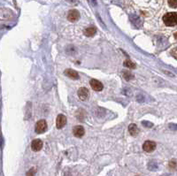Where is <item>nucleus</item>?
<instances>
[{"instance_id": "obj_16", "label": "nucleus", "mask_w": 177, "mask_h": 176, "mask_svg": "<svg viewBox=\"0 0 177 176\" xmlns=\"http://www.w3.org/2000/svg\"><path fill=\"white\" fill-rule=\"evenodd\" d=\"M35 173H37V168L35 167H32L30 170H28V172L27 173V176H35Z\"/></svg>"}, {"instance_id": "obj_6", "label": "nucleus", "mask_w": 177, "mask_h": 176, "mask_svg": "<svg viewBox=\"0 0 177 176\" xmlns=\"http://www.w3.org/2000/svg\"><path fill=\"white\" fill-rule=\"evenodd\" d=\"M143 149L146 152H151L156 149V143L153 141H146L143 145Z\"/></svg>"}, {"instance_id": "obj_8", "label": "nucleus", "mask_w": 177, "mask_h": 176, "mask_svg": "<svg viewBox=\"0 0 177 176\" xmlns=\"http://www.w3.org/2000/svg\"><path fill=\"white\" fill-rule=\"evenodd\" d=\"M43 148V141L40 139H35L34 140L31 144V149L34 151H39Z\"/></svg>"}, {"instance_id": "obj_11", "label": "nucleus", "mask_w": 177, "mask_h": 176, "mask_svg": "<svg viewBox=\"0 0 177 176\" xmlns=\"http://www.w3.org/2000/svg\"><path fill=\"white\" fill-rule=\"evenodd\" d=\"M96 33H97V29L94 27H90V28H86L84 30V35L86 37H94L96 35Z\"/></svg>"}, {"instance_id": "obj_2", "label": "nucleus", "mask_w": 177, "mask_h": 176, "mask_svg": "<svg viewBox=\"0 0 177 176\" xmlns=\"http://www.w3.org/2000/svg\"><path fill=\"white\" fill-rule=\"evenodd\" d=\"M35 130L37 134H43L47 130V123L44 119H40L35 124Z\"/></svg>"}, {"instance_id": "obj_9", "label": "nucleus", "mask_w": 177, "mask_h": 176, "mask_svg": "<svg viewBox=\"0 0 177 176\" xmlns=\"http://www.w3.org/2000/svg\"><path fill=\"white\" fill-rule=\"evenodd\" d=\"M90 84H91V87L92 88V89H93L95 91H101V90H103V88H104L103 84H102L99 81H97V80H96V79L91 80Z\"/></svg>"}, {"instance_id": "obj_18", "label": "nucleus", "mask_w": 177, "mask_h": 176, "mask_svg": "<svg viewBox=\"0 0 177 176\" xmlns=\"http://www.w3.org/2000/svg\"><path fill=\"white\" fill-rule=\"evenodd\" d=\"M170 54H171L174 59H177V47H176V48H174V49L170 51Z\"/></svg>"}, {"instance_id": "obj_13", "label": "nucleus", "mask_w": 177, "mask_h": 176, "mask_svg": "<svg viewBox=\"0 0 177 176\" xmlns=\"http://www.w3.org/2000/svg\"><path fill=\"white\" fill-rule=\"evenodd\" d=\"M123 66H125V67H128V68H131V69H134V68H136V64L133 62V61H131V60H129V59H127V60H125L124 61V63H123Z\"/></svg>"}, {"instance_id": "obj_7", "label": "nucleus", "mask_w": 177, "mask_h": 176, "mask_svg": "<svg viewBox=\"0 0 177 176\" xmlns=\"http://www.w3.org/2000/svg\"><path fill=\"white\" fill-rule=\"evenodd\" d=\"M64 74H65L66 76H67L68 78L72 79V80H78V79L80 78L79 74H78L76 71H75V70L70 69V68H69V69H66L65 72H64Z\"/></svg>"}, {"instance_id": "obj_10", "label": "nucleus", "mask_w": 177, "mask_h": 176, "mask_svg": "<svg viewBox=\"0 0 177 176\" xmlns=\"http://www.w3.org/2000/svg\"><path fill=\"white\" fill-rule=\"evenodd\" d=\"M73 133H74L75 136H76V137H82V136H83V135H84V133H85V130H84L83 127H82V126H76V127L74 128Z\"/></svg>"}, {"instance_id": "obj_12", "label": "nucleus", "mask_w": 177, "mask_h": 176, "mask_svg": "<svg viewBox=\"0 0 177 176\" xmlns=\"http://www.w3.org/2000/svg\"><path fill=\"white\" fill-rule=\"evenodd\" d=\"M129 131L130 135H133V136L137 135V134H138V132H139L138 128H137V126H136V124H130L129 127Z\"/></svg>"}, {"instance_id": "obj_3", "label": "nucleus", "mask_w": 177, "mask_h": 176, "mask_svg": "<svg viewBox=\"0 0 177 176\" xmlns=\"http://www.w3.org/2000/svg\"><path fill=\"white\" fill-rule=\"evenodd\" d=\"M80 18V13L77 10H71L68 12V14H67V19L69 21L71 22H75L77 20H79Z\"/></svg>"}, {"instance_id": "obj_1", "label": "nucleus", "mask_w": 177, "mask_h": 176, "mask_svg": "<svg viewBox=\"0 0 177 176\" xmlns=\"http://www.w3.org/2000/svg\"><path fill=\"white\" fill-rule=\"evenodd\" d=\"M163 21L166 26L174 27L177 25V12H167L163 16Z\"/></svg>"}, {"instance_id": "obj_20", "label": "nucleus", "mask_w": 177, "mask_h": 176, "mask_svg": "<svg viewBox=\"0 0 177 176\" xmlns=\"http://www.w3.org/2000/svg\"><path fill=\"white\" fill-rule=\"evenodd\" d=\"M174 37H175V38L177 39V32H176V33L174 34Z\"/></svg>"}, {"instance_id": "obj_4", "label": "nucleus", "mask_w": 177, "mask_h": 176, "mask_svg": "<svg viewBox=\"0 0 177 176\" xmlns=\"http://www.w3.org/2000/svg\"><path fill=\"white\" fill-rule=\"evenodd\" d=\"M66 124V118L65 115L63 114H59L58 115L57 117V119H56V127L57 128L59 129H61L62 128H64Z\"/></svg>"}, {"instance_id": "obj_21", "label": "nucleus", "mask_w": 177, "mask_h": 176, "mask_svg": "<svg viewBox=\"0 0 177 176\" xmlns=\"http://www.w3.org/2000/svg\"><path fill=\"white\" fill-rule=\"evenodd\" d=\"M136 176H138V175H136Z\"/></svg>"}, {"instance_id": "obj_14", "label": "nucleus", "mask_w": 177, "mask_h": 176, "mask_svg": "<svg viewBox=\"0 0 177 176\" xmlns=\"http://www.w3.org/2000/svg\"><path fill=\"white\" fill-rule=\"evenodd\" d=\"M123 77H124V79H125L126 81H129V80L133 79L134 76H133L132 74L129 73V72H124V73H123Z\"/></svg>"}, {"instance_id": "obj_19", "label": "nucleus", "mask_w": 177, "mask_h": 176, "mask_svg": "<svg viewBox=\"0 0 177 176\" xmlns=\"http://www.w3.org/2000/svg\"><path fill=\"white\" fill-rule=\"evenodd\" d=\"M142 124H143L146 128H151L152 127V123L151 122H148V121H143V122H142Z\"/></svg>"}, {"instance_id": "obj_5", "label": "nucleus", "mask_w": 177, "mask_h": 176, "mask_svg": "<svg viewBox=\"0 0 177 176\" xmlns=\"http://www.w3.org/2000/svg\"><path fill=\"white\" fill-rule=\"evenodd\" d=\"M78 97L82 101H85L88 98V96H90V92H88V89H86V88L84 87H82L80 88V89L78 90Z\"/></svg>"}, {"instance_id": "obj_15", "label": "nucleus", "mask_w": 177, "mask_h": 176, "mask_svg": "<svg viewBox=\"0 0 177 176\" xmlns=\"http://www.w3.org/2000/svg\"><path fill=\"white\" fill-rule=\"evenodd\" d=\"M168 5L172 8H177V0H168Z\"/></svg>"}, {"instance_id": "obj_17", "label": "nucleus", "mask_w": 177, "mask_h": 176, "mask_svg": "<svg viewBox=\"0 0 177 176\" xmlns=\"http://www.w3.org/2000/svg\"><path fill=\"white\" fill-rule=\"evenodd\" d=\"M169 167H170L171 169H173V170H175V169L177 168V164H176V162H175L174 160L170 161V162H169Z\"/></svg>"}]
</instances>
